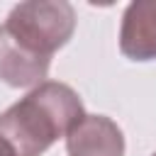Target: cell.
Returning <instances> with one entry per match:
<instances>
[{
	"label": "cell",
	"mask_w": 156,
	"mask_h": 156,
	"mask_svg": "<svg viewBox=\"0 0 156 156\" xmlns=\"http://www.w3.org/2000/svg\"><path fill=\"white\" fill-rule=\"evenodd\" d=\"M76 32V10L66 0H27L0 24V80L12 88L44 83L51 56Z\"/></svg>",
	"instance_id": "cell-1"
},
{
	"label": "cell",
	"mask_w": 156,
	"mask_h": 156,
	"mask_svg": "<svg viewBox=\"0 0 156 156\" xmlns=\"http://www.w3.org/2000/svg\"><path fill=\"white\" fill-rule=\"evenodd\" d=\"M85 117L80 95L58 80H44L0 112V136L15 156H41Z\"/></svg>",
	"instance_id": "cell-2"
},
{
	"label": "cell",
	"mask_w": 156,
	"mask_h": 156,
	"mask_svg": "<svg viewBox=\"0 0 156 156\" xmlns=\"http://www.w3.org/2000/svg\"><path fill=\"white\" fill-rule=\"evenodd\" d=\"M68 156H124V134L107 115H85L66 134Z\"/></svg>",
	"instance_id": "cell-3"
},
{
	"label": "cell",
	"mask_w": 156,
	"mask_h": 156,
	"mask_svg": "<svg viewBox=\"0 0 156 156\" xmlns=\"http://www.w3.org/2000/svg\"><path fill=\"white\" fill-rule=\"evenodd\" d=\"M119 51L129 61H156V0H134L124 7Z\"/></svg>",
	"instance_id": "cell-4"
},
{
	"label": "cell",
	"mask_w": 156,
	"mask_h": 156,
	"mask_svg": "<svg viewBox=\"0 0 156 156\" xmlns=\"http://www.w3.org/2000/svg\"><path fill=\"white\" fill-rule=\"evenodd\" d=\"M0 156H15V151H12V146L0 136Z\"/></svg>",
	"instance_id": "cell-5"
},
{
	"label": "cell",
	"mask_w": 156,
	"mask_h": 156,
	"mask_svg": "<svg viewBox=\"0 0 156 156\" xmlns=\"http://www.w3.org/2000/svg\"><path fill=\"white\" fill-rule=\"evenodd\" d=\"M151 156H156V154H151Z\"/></svg>",
	"instance_id": "cell-6"
}]
</instances>
